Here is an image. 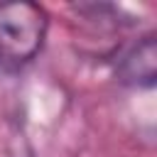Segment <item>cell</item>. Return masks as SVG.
I'll return each instance as SVG.
<instances>
[{
	"label": "cell",
	"instance_id": "6da1fadb",
	"mask_svg": "<svg viewBox=\"0 0 157 157\" xmlns=\"http://www.w3.org/2000/svg\"><path fill=\"white\" fill-rule=\"evenodd\" d=\"M49 29L47 10L32 0L0 2V64L22 66L44 47Z\"/></svg>",
	"mask_w": 157,
	"mask_h": 157
},
{
	"label": "cell",
	"instance_id": "7a4b0ae2",
	"mask_svg": "<svg viewBox=\"0 0 157 157\" xmlns=\"http://www.w3.org/2000/svg\"><path fill=\"white\" fill-rule=\"evenodd\" d=\"M115 74L128 86L150 88L157 78V42H155V37H142L130 52H125Z\"/></svg>",
	"mask_w": 157,
	"mask_h": 157
}]
</instances>
